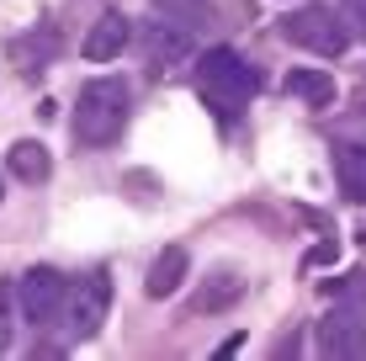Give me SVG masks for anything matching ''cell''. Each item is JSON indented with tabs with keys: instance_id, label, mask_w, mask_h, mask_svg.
Returning <instances> with one entry per match:
<instances>
[{
	"instance_id": "obj_19",
	"label": "cell",
	"mask_w": 366,
	"mask_h": 361,
	"mask_svg": "<svg viewBox=\"0 0 366 361\" xmlns=\"http://www.w3.org/2000/svg\"><path fill=\"white\" fill-rule=\"evenodd\" d=\"M324 260H335V244H319V250L308 255V266H324Z\"/></svg>"
},
{
	"instance_id": "obj_1",
	"label": "cell",
	"mask_w": 366,
	"mask_h": 361,
	"mask_svg": "<svg viewBox=\"0 0 366 361\" xmlns=\"http://www.w3.org/2000/svg\"><path fill=\"white\" fill-rule=\"evenodd\" d=\"M128 80H117V74H101V80L80 85V102H74V144L85 149H101L112 144L122 133V122H128Z\"/></svg>"
},
{
	"instance_id": "obj_9",
	"label": "cell",
	"mask_w": 366,
	"mask_h": 361,
	"mask_svg": "<svg viewBox=\"0 0 366 361\" xmlns=\"http://www.w3.org/2000/svg\"><path fill=\"white\" fill-rule=\"evenodd\" d=\"M335 176H340V192L350 202H366V144H340L335 149Z\"/></svg>"
},
{
	"instance_id": "obj_7",
	"label": "cell",
	"mask_w": 366,
	"mask_h": 361,
	"mask_svg": "<svg viewBox=\"0 0 366 361\" xmlns=\"http://www.w3.org/2000/svg\"><path fill=\"white\" fill-rule=\"evenodd\" d=\"M192 54V37H186V27L181 21H154V27H144V59H149V69H175L181 59Z\"/></svg>"
},
{
	"instance_id": "obj_14",
	"label": "cell",
	"mask_w": 366,
	"mask_h": 361,
	"mask_svg": "<svg viewBox=\"0 0 366 361\" xmlns=\"http://www.w3.org/2000/svg\"><path fill=\"white\" fill-rule=\"evenodd\" d=\"M154 11L170 16V21H181V27H192V21H202L212 6H207V0H154Z\"/></svg>"
},
{
	"instance_id": "obj_8",
	"label": "cell",
	"mask_w": 366,
	"mask_h": 361,
	"mask_svg": "<svg viewBox=\"0 0 366 361\" xmlns=\"http://www.w3.org/2000/svg\"><path fill=\"white\" fill-rule=\"evenodd\" d=\"M128 37H133V21L122 16V11H107V16H101L91 32H85V59L107 64V59H117L122 48H128Z\"/></svg>"
},
{
	"instance_id": "obj_5",
	"label": "cell",
	"mask_w": 366,
	"mask_h": 361,
	"mask_svg": "<svg viewBox=\"0 0 366 361\" xmlns=\"http://www.w3.org/2000/svg\"><path fill=\"white\" fill-rule=\"evenodd\" d=\"M64 297H69V282L59 277L54 266H32L27 277L16 282V303H21V314H27L32 325H54V314L64 308Z\"/></svg>"
},
{
	"instance_id": "obj_6",
	"label": "cell",
	"mask_w": 366,
	"mask_h": 361,
	"mask_svg": "<svg viewBox=\"0 0 366 361\" xmlns=\"http://www.w3.org/2000/svg\"><path fill=\"white\" fill-rule=\"evenodd\" d=\"M319 351L324 356H366V319L356 308H335L319 325Z\"/></svg>"
},
{
	"instance_id": "obj_11",
	"label": "cell",
	"mask_w": 366,
	"mask_h": 361,
	"mask_svg": "<svg viewBox=\"0 0 366 361\" xmlns=\"http://www.w3.org/2000/svg\"><path fill=\"white\" fill-rule=\"evenodd\" d=\"M287 96L308 107H335V80L324 69H287Z\"/></svg>"
},
{
	"instance_id": "obj_13",
	"label": "cell",
	"mask_w": 366,
	"mask_h": 361,
	"mask_svg": "<svg viewBox=\"0 0 366 361\" xmlns=\"http://www.w3.org/2000/svg\"><path fill=\"white\" fill-rule=\"evenodd\" d=\"M54 48H59V37L43 32V43H37V37H21V43H11V54H16V64L27 69V74H37V64H48V59H54Z\"/></svg>"
},
{
	"instance_id": "obj_18",
	"label": "cell",
	"mask_w": 366,
	"mask_h": 361,
	"mask_svg": "<svg viewBox=\"0 0 366 361\" xmlns=\"http://www.w3.org/2000/svg\"><path fill=\"white\" fill-rule=\"evenodd\" d=\"M345 11H350V21H356L361 37H366V0H345Z\"/></svg>"
},
{
	"instance_id": "obj_4",
	"label": "cell",
	"mask_w": 366,
	"mask_h": 361,
	"mask_svg": "<svg viewBox=\"0 0 366 361\" xmlns=\"http://www.w3.org/2000/svg\"><path fill=\"white\" fill-rule=\"evenodd\" d=\"M282 32H287V43H297V48H313V54H324V59H340L345 54V27H340V16L335 11H324V6H302L292 11V16L282 21Z\"/></svg>"
},
{
	"instance_id": "obj_16",
	"label": "cell",
	"mask_w": 366,
	"mask_h": 361,
	"mask_svg": "<svg viewBox=\"0 0 366 361\" xmlns=\"http://www.w3.org/2000/svg\"><path fill=\"white\" fill-rule=\"evenodd\" d=\"M330 297H340V303H345V308H356V314L366 319V277H345V282H340V287L330 282Z\"/></svg>"
},
{
	"instance_id": "obj_15",
	"label": "cell",
	"mask_w": 366,
	"mask_h": 361,
	"mask_svg": "<svg viewBox=\"0 0 366 361\" xmlns=\"http://www.w3.org/2000/svg\"><path fill=\"white\" fill-rule=\"evenodd\" d=\"M16 287L11 282H0V351H11V340H16Z\"/></svg>"
},
{
	"instance_id": "obj_10",
	"label": "cell",
	"mask_w": 366,
	"mask_h": 361,
	"mask_svg": "<svg viewBox=\"0 0 366 361\" xmlns=\"http://www.w3.org/2000/svg\"><path fill=\"white\" fill-rule=\"evenodd\" d=\"M181 282H186V250H181V244H170V250L159 255L154 266H149L144 292H149V297H170L175 287H181Z\"/></svg>"
},
{
	"instance_id": "obj_3",
	"label": "cell",
	"mask_w": 366,
	"mask_h": 361,
	"mask_svg": "<svg viewBox=\"0 0 366 361\" xmlns=\"http://www.w3.org/2000/svg\"><path fill=\"white\" fill-rule=\"evenodd\" d=\"M107 314H112V282H107V271H91V277L69 282V297H64V330H69V340H91V335H101Z\"/></svg>"
},
{
	"instance_id": "obj_12",
	"label": "cell",
	"mask_w": 366,
	"mask_h": 361,
	"mask_svg": "<svg viewBox=\"0 0 366 361\" xmlns=\"http://www.w3.org/2000/svg\"><path fill=\"white\" fill-rule=\"evenodd\" d=\"M48 170H54V159H48L43 144H32V139L11 144V176H21L27 186H37V181H48Z\"/></svg>"
},
{
	"instance_id": "obj_2",
	"label": "cell",
	"mask_w": 366,
	"mask_h": 361,
	"mask_svg": "<svg viewBox=\"0 0 366 361\" xmlns=\"http://www.w3.org/2000/svg\"><path fill=\"white\" fill-rule=\"evenodd\" d=\"M197 91L218 117H239L244 102L255 96V69H249L234 48H212V54H202V64H197Z\"/></svg>"
},
{
	"instance_id": "obj_17",
	"label": "cell",
	"mask_w": 366,
	"mask_h": 361,
	"mask_svg": "<svg viewBox=\"0 0 366 361\" xmlns=\"http://www.w3.org/2000/svg\"><path fill=\"white\" fill-rule=\"evenodd\" d=\"M244 292V282H234V277H223V287H212V292H197V314H212V308H223V303H234V297Z\"/></svg>"
}]
</instances>
